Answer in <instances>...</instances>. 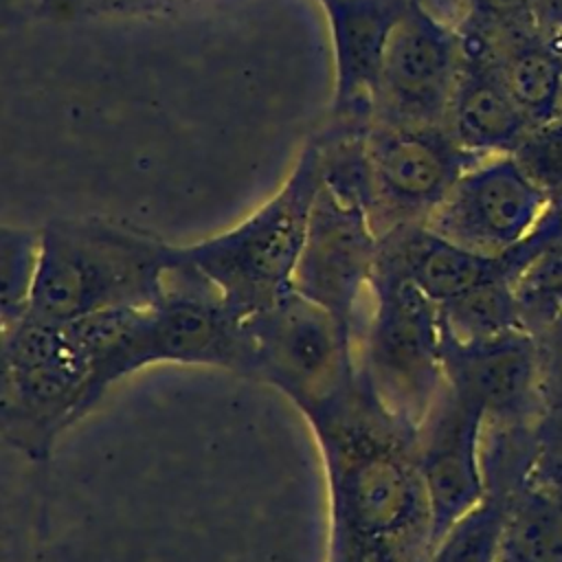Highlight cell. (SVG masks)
I'll return each instance as SVG.
<instances>
[{"label": "cell", "instance_id": "obj_1", "mask_svg": "<svg viewBox=\"0 0 562 562\" xmlns=\"http://www.w3.org/2000/svg\"><path fill=\"white\" fill-rule=\"evenodd\" d=\"M323 459L329 503L327 562H426L432 512L413 428L356 382L303 415Z\"/></svg>", "mask_w": 562, "mask_h": 562}, {"label": "cell", "instance_id": "obj_2", "mask_svg": "<svg viewBox=\"0 0 562 562\" xmlns=\"http://www.w3.org/2000/svg\"><path fill=\"white\" fill-rule=\"evenodd\" d=\"M173 244L108 220H53L40 228V263L29 314L68 323L158 303Z\"/></svg>", "mask_w": 562, "mask_h": 562}, {"label": "cell", "instance_id": "obj_3", "mask_svg": "<svg viewBox=\"0 0 562 562\" xmlns=\"http://www.w3.org/2000/svg\"><path fill=\"white\" fill-rule=\"evenodd\" d=\"M321 184L323 160L312 138L272 198L224 233L176 244L180 259L193 266L239 318L270 307L292 290Z\"/></svg>", "mask_w": 562, "mask_h": 562}, {"label": "cell", "instance_id": "obj_4", "mask_svg": "<svg viewBox=\"0 0 562 562\" xmlns=\"http://www.w3.org/2000/svg\"><path fill=\"white\" fill-rule=\"evenodd\" d=\"M97 404L90 351L75 321L24 316L2 327L0 424L13 450L31 461L46 459Z\"/></svg>", "mask_w": 562, "mask_h": 562}, {"label": "cell", "instance_id": "obj_5", "mask_svg": "<svg viewBox=\"0 0 562 562\" xmlns=\"http://www.w3.org/2000/svg\"><path fill=\"white\" fill-rule=\"evenodd\" d=\"M358 364L380 404L417 430L446 384L439 305L406 277L375 270Z\"/></svg>", "mask_w": 562, "mask_h": 562}, {"label": "cell", "instance_id": "obj_6", "mask_svg": "<svg viewBox=\"0 0 562 562\" xmlns=\"http://www.w3.org/2000/svg\"><path fill=\"white\" fill-rule=\"evenodd\" d=\"M244 321L252 347V378L274 386L301 417L356 382V336L294 288Z\"/></svg>", "mask_w": 562, "mask_h": 562}, {"label": "cell", "instance_id": "obj_7", "mask_svg": "<svg viewBox=\"0 0 562 562\" xmlns=\"http://www.w3.org/2000/svg\"><path fill=\"white\" fill-rule=\"evenodd\" d=\"M485 156L463 149L446 125H391L367 130V213L378 237L426 224L459 176Z\"/></svg>", "mask_w": 562, "mask_h": 562}, {"label": "cell", "instance_id": "obj_8", "mask_svg": "<svg viewBox=\"0 0 562 562\" xmlns=\"http://www.w3.org/2000/svg\"><path fill=\"white\" fill-rule=\"evenodd\" d=\"M378 246L364 204L321 184L292 288L331 312L358 345L371 312Z\"/></svg>", "mask_w": 562, "mask_h": 562}, {"label": "cell", "instance_id": "obj_9", "mask_svg": "<svg viewBox=\"0 0 562 562\" xmlns=\"http://www.w3.org/2000/svg\"><path fill=\"white\" fill-rule=\"evenodd\" d=\"M549 204L512 154H494L459 176L426 226L468 250L503 255L533 231Z\"/></svg>", "mask_w": 562, "mask_h": 562}, {"label": "cell", "instance_id": "obj_10", "mask_svg": "<svg viewBox=\"0 0 562 562\" xmlns=\"http://www.w3.org/2000/svg\"><path fill=\"white\" fill-rule=\"evenodd\" d=\"M459 66V35L411 2L384 53L373 97V121L446 125Z\"/></svg>", "mask_w": 562, "mask_h": 562}, {"label": "cell", "instance_id": "obj_11", "mask_svg": "<svg viewBox=\"0 0 562 562\" xmlns=\"http://www.w3.org/2000/svg\"><path fill=\"white\" fill-rule=\"evenodd\" d=\"M485 413L448 382L415 432V454L432 512V544L487 494Z\"/></svg>", "mask_w": 562, "mask_h": 562}, {"label": "cell", "instance_id": "obj_12", "mask_svg": "<svg viewBox=\"0 0 562 562\" xmlns=\"http://www.w3.org/2000/svg\"><path fill=\"white\" fill-rule=\"evenodd\" d=\"M446 382L485 413V426H536L544 411L536 334L459 342L443 334Z\"/></svg>", "mask_w": 562, "mask_h": 562}, {"label": "cell", "instance_id": "obj_13", "mask_svg": "<svg viewBox=\"0 0 562 562\" xmlns=\"http://www.w3.org/2000/svg\"><path fill=\"white\" fill-rule=\"evenodd\" d=\"M461 66L446 127L457 143L476 154H514L531 123L503 79L492 33L476 22L459 35Z\"/></svg>", "mask_w": 562, "mask_h": 562}, {"label": "cell", "instance_id": "obj_14", "mask_svg": "<svg viewBox=\"0 0 562 562\" xmlns=\"http://www.w3.org/2000/svg\"><path fill=\"white\" fill-rule=\"evenodd\" d=\"M334 46L331 119L373 121V97L389 40L411 0H318Z\"/></svg>", "mask_w": 562, "mask_h": 562}, {"label": "cell", "instance_id": "obj_15", "mask_svg": "<svg viewBox=\"0 0 562 562\" xmlns=\"http://www.w3.org/2000/svg\"><path fill=\"white\" fill-rule=\"evenodd\" d=\"M375 270H386L413 281L437 305H443L468 290L494 281H509V259L468 250L426 224L400 226L380 237Z\"/></svg>", "mask_w": 562, "mask_h": 562}, {"label": "cell", "instance_id": "obj_16", "mask_svg": "<svg viewBox=\"0 0 562 562\" xmlns=\"http://www.w3.org/2000/svg\"><path fill=\"white\" fill-rule=\"evenodd\" d=\"M507 259L525 327L536 334L562 314V211L553 200Z\"/></svg>", "mask_w": 562, "mask_h": 562}, {"label": "cell", "instance_id": "obj_17", "mask_svg": "<svg viewBox=\"0 0 562 562\" xmlns=\"http://www.w3.org/2000/svg\"><path fill=\"white\" fill-rule=\"evenodd\" d=\"M507 90L531 125L560 114L562 97V44L542 29H525L492 35Z\"/></svg>", "mask_w": 562, "mask_h": 562}, {"label": "cell", "instance_id": "obj_18", "mask_svg": "<svg viewBox=\"0 0 562 562\" xmlns=\"http://www.w3.org/2000/svg\"><path fill=\"white\" fill-rule=\"evenodd\" d=\"M498 562H562V490L527 485L507 496Z\"/></svg>", "mask_w": 562, "mask_h": 562}, {"label": "cell", "instance_id": "obj_19", "mask_svg": "<svg viewBox=\"0 0 562 562\" xmlns=\"http://www.w3.org/2000/svg\"><path fill=\"white\" fill-rule=\"evenodd\" d=\"M439 316L443 334L459 342L485 340L527 329L516 294L507 279L481 283L465 294L439 305Z\"/></svg>", "mask_w": 562, "mask_h": 562}, {"label": "cell", "instance_id": "obj_20", "mask_svg": "<svg viewBox=\"0 0 562 562\" xmlns=\"http://www.w3.org/2000/svg\"><path fill=\"white\" fill-rule=\"evenodd\" d=\"M505 525L507 498L487 492L479 505L441 533L426 562H498Z\"/></svg>", "mask_w": 562, "mask_h": 562}, {"label": "cell", "instance_id": "obj_21", "mask_svg": "<svg viewBox=\"0 0 562 562\" xmlns=\"http://www.w3.org/2000/svg\"><path fill=\"white\" fill-rule=\"evenodd\" d=\"M40 263V228L0 231V323L9 327L29 314Z\"/></svg>", "mask_w": 562, "mask_h": 562}, {"label": "cell", "instance_id": "obj_22", "mask_svg": "<svg viewBox=\"0 0 562 562\" xmlns=\"http://www.w3.org/2000/svg\"><path fill=\"white\" fill-rule=\"evenodd\" d=\"M512 156L551 200L562 195V116L531 125Z\"/></svg>", "mask_w": 562, "mask_h": 562}, {"label": "cell", "instance_id": "obj_23", "mask_svg": "<svg viewBox=\"0 0 562 562\" xmlns=\"http://www.w3.org/2000/svg\"><path fill=\"white\" fill-rule=\"evenodd\" d=\"M544 411L562 413V314L536 331Z\"/></svg>", "mask_w": 562, "mask_h": 562}, {"label": "cell", "instance_id": "obj_24", "mask_svg": "<svg viewBox=\"0 0 562 562\" xmlns=\"http://www.w3.org/2000/svg\"><path fill=\"white\" fill-rule=\"evenodd\" d=\"M40 11L53 18H81L103 13H125L154 7L162 0H35Z\"/></svg>", "mask_w": 562, "mask_h": 562}, {"label": "cell", "instance_id": "obj_25", "mask_svg": "<svg viewBox=\"0 0 562 562\" xmlns=\"http://www.w3.org/2000/svg\"><path fill=\"white\" fill-rule=\"evenodd\" d=\"M435 22L461 35L479 22V2L476 0H411Z\"/></svg>", "mask_w": 562, "mask_h": 562}, {"label": "cell", "instance_id": "obj_26", "mask_svg": "<svg viewBox=\"0 0 562 562\" xmlns=\"http://www.w3.org/2000/svg\"><path fill=\"white\" fill-rule=\"evenodd\" d=\"M553 202H555V206H558V209H560V211H562V195H558V198H555V200H553Z\"/></svg>", "mask_w": 562, "mask_h": 562}, {"label": "cell", "instance_id": "obj_27", "mask_svg": "<svg viewBox=\"0 0 562 562\" xmlns=\"http://www.w3.org/2000/svg\"><path fill=\"white\" fill-rule=\"evenodd\" d=\"M558 116H562V97H560V114Z\"/></svg>", "mask_w": 562, "mask_h": 562}]
</instances>
